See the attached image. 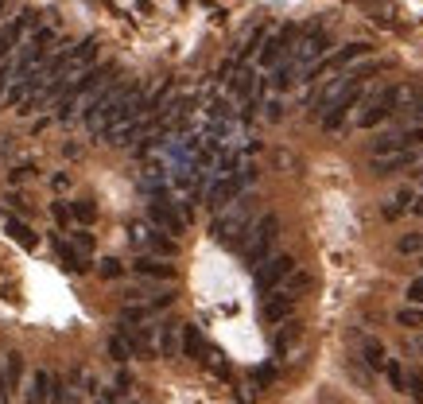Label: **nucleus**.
I'll list each match as a JSON object with an SVG mask.
<instances>
[{
    "mask_svg": "<svg viewBox=\"0 0 423 404\" xmlns=\"http://www.w3.org/2000/svg\"><path fill=\"white\" fill-rule=\"evenodd\" d=\"M400 252H423V237H419V234L400 237Z\"/></svg>",
    "mask_w": 423,
    "mask_h": 404,
    "instance_id": "obj_26",
    "label": "nucleus"
},
{
    "mask_svg": "<svg viewBox=\"0 0 423 404\" xmlns=\"http://www.w3.org/2000/svg\"><path fill=\"white\" fill-rule=\"evenodd\" d=\"M98 272H101L105 280H116L125 269H121V261H113V257H109V261H101V264H98Z\"/></svg>",
    "mask_w": 423,
    "mask_h": 404,
    "instance_id": "obj_25",
    "label": "nucleus"
},
{
    "mask_svg": "<svg viewBox=\"0 0 423 404\" xmlns=\"http://www.w3.org/2000/svg\"><path fill=\"white\" fill-rule=\"evenodd\" d=\"M408 303H415V307H423V276L408 284Z\"/></svg>",
    "mask_w": 423,
    "mask_h": 404,
    "instance_id": "obj_28",
    "label": "nucleus"
},
{
    "mask_svg": "<svg viewBox=\"0 0 423 404\" xmlns=\"http://www.w3.org/2000/svg\"><path fill=\"white\" fill-rule=\"evenodd\" d=\"M396 319H400V327H423V307H415V303H412V307H404Z\"/></svg>",
    "mask_w": 423,
    "mask_h": 404,
    "instance_id": "obj_21",
    "label": "nucleus"
},
{
    "mask_svg": "<svg viewBox=\"0 0 423 404\" xmlns=\"http://www.w3.org/2000/svg\"><path fill=\"white\" fill-rule=\"evenodd\" d=\"M365 362L373 365V370H384V354H381V346H377V342L365 346Z\"/></svg>",
    "mask_w": 423,
    "mask_h": 404,
    "instance_id": "obj_24",
    "label": "nucleus"
},
{
    "mask_svg": "<svg viewBox=\"0 0 423 404\" xmlns=\"http://www.w3.org/2000/svg\"><path fill=\"white\" fill-rule=\"evenodd\" d=\"M0 404H8V389H4V377H0Z\"/></svg>",
    "mask_w": 423,
    "mask_h": 404,
    "instance_id": "obj_32",
    "label": "nucleus"
},
{
    "mask_svg": "<svg viewBox=\"0 0 423 404\" xmlns=\"http://www.w3.org/2000/svg\"><path fill=\"white\" fill-rule=\"evenodd\" d=\"M415 160H419V156H415L412 148L384 152V156H373V171H377V175H396V171H412Z\"/></svg>",
    "mask_w": 423,
    "mask_h": 404,
    "instance_id": "obj_11",
    "label": "nucleus"
},
{
    "mask_svg": "<svg viewBox=\"0 0 423 404\" xmlns=\"http://www.w3.org/2000/svg\"><path fill=\"white\" fill-rule=\"evenodd\" d=\"M58 261L67 264L70 272H86V269H90V264H86V257H82V249H78V245H67V241L58 245Z\"/></svg>",
    "mask_w": 423,
    "mask_h": 404,
    "instance_id": "obj_15",
    "label": "nucleus"
},
{
    "mask_svg": "<svg viewBox=\"0 0 423 404\" xmlns=\"http://www.w3.org/2000/svg\"><path fill=\"white\" fill-rule=\"evenodd\" d=\"M291 307H295V292H288V288H276V292L264 295V303H260V315H264V323H280L291 315Z\"/></svg>",
    "mask_w": 423,
    "mask_h": 404,
    "instance_id": "obj_10",
    "label": "nucleus"
},
{
    "mask_svg": "<svg viewBox=\"0 0 423 404\" xmlns=\"http://www.w3.org/2000/svg\"><path fill=\"white\" fill-rule=\"evenodd\" d=\"M299 39H303V32H299L295 24H288V27H280L276 35H268L264 47L257 50V67H264V70L280 67V62L288 59L291 50H295V43H299Z\"/></svg>",
    "mask_w": 423,
    "mask_h": 404,
    "instance_id": "obj_5",
    "label": "nucleus"
},
{
    "mask_svg": "<svg viewBox=\"0 0 423 404\" xmlns=\"http://www.w3.org/2000/svg\"><path fill=\"white\" fill-rule=\"evenodd\" d=\"M20 377H24V358H20V354H8V373H4V389H8V396L20 389Z\"/></svg>",
    "mask_w": 423,
    "mask_h": 404,
    "instance_id": "obj_19",
    "label": "nucleus"
},
{
    "mask_svg": "<svg viewBox=\"0 0 423 404\" xmlns=\"http://www.w3.org/2000/svg\"><path fill=\"white\" fill-rule=\"evenodd\" d=\"M51 210H55V218H58V222H70V214H67V206H62V202H55Z\"/></svg>",
    "mask_w": 423,
    "mask_h": 404,
    "instance_id": "obj_31",
    "label": "nucleus"
},
{
    "mask_svg": "<svg viewBox=\"0 0 423 404\" xmlns=\"http://www.w3.org/2000/svg\"><path fill=\"white\" fill-rule=\"evenodd\" d=\"M183 354L187 358H202L206 354V338H202L199 327H183Z\"/></svg>",
    "mask_w": 423,
    "mask_h": 404,
    "instance_id": "obj_17",
    "label": "nucleus"
},
{
    "mask_svg": "<svg viewBox=\"0 0 423 404\" xmlns=\"http://www.w3.org/2000/svg\"><path fill=\"white\" fill-rule=\"evenodd\" d=\"M4 234H12L20 245H24V249H35V234H32V229H27L20 218H12V214H4Z\"/></svg>",
    "mask_w": 423,
    "mask_h": 404,
    "instance_id": "obj_16",
    "label": "nucleus"
},
{
    "mask_svg": "<svg viewBox=\"0 0 423 404\" xmlns=\"http://www.w3.org/2000/svg\"><path fill=\"white\" fill-rule=\"evenodd\" d=\"M70 214H74L82 226H90V222L98 218V206H93V202H74V210H70Z\"/></svg>",
    "mask_w": 423,
    "mask_h": 404,
    "instance_id": "obj_22",
    "label": "nucleus"
},
{
    "mask_svg": "<svg viewBox=\"0 0 423 404\" xmlns=\"http://www.w3.org/2000/svg\"><path fill=\"white\" fill-rule=\"evenodd\" d=\"M128 237H133L136 249H148V252H156V257H175V252H179L175 237H163V229H159V226L152 229V226H144V222H133Z\"/></svg>",
    "mask_w": 423,
    "mask_h": 404,
    "instance_id": "obj_9",
    "label": "nucleus"
},
{
    "mask_svg": "<svg viewBox=\"0 0 423 404\" xmlns=\"http://www.w3.org/2000/svg\"><path fill=\"white\" fill-rule=\"evenodd\" d=\"M291 272H295V261H291V257H268L264 264L253 269V284H257L260 295H268V292H276Z\"/></svg>",
    "mask_w": 423,
    "mask_h": 404,
    "instance_id": "obj_7",
    "label": "nucleus"
},
{
    "mask_svg": "<svg viewBox=\"0 0 423 404\" xmlns=\"http://www.w3.org/2000/svg\"><path fill=\"white\" fill-rule=\"evenodd\" d=\"M384 373H389L392 389H408V385H404V373H400V365H396V362H384Z\"/></svg>",
    "mask_w": 423,
    "mask_h": 404,
    "instance_id": "obj_27",
    "label": "nucleus"
},
{
    "mask_svg": "<svg viewBox=\"0 0 423 404\" xmlns=\"http://www.w3.org/2000/svg\"><path fill=\"white\" fill-rule=\"evenodd\" d=\"M74 245H78V249H90V245H93V237L86 234V229H74Z\"/></svg>",
    "mask_w": 423,
    "mask_h": 404,
    "instance_id": "obj_30",
    "label": "nucleus"
},
{
    "mask_svg": "<svg viewBox=\"0 0 423 404\" xmlns=\"http://www.w3.org/2000/svg\"><path fill=\"white\" fill-rule=\"evenodd\" d=\"M408 97H415L412 86H381V90H373L365 101H361V113H357V128H377L381 121L396 117L400 105H404Z\"/></svg>",
    "mask_w": 423,
    "mask_h": 404,
    "instance_id": "obj_3",
    "label": "nucleus"
},
{
    "mask_svg": "<svg viewBox=\"0 0 423 404\" xmlns=\"http://www.w3.org/2000/svg\"><path fill=\"white\" fill-rule=\"evenodd\" d=\"M148 222H152V226H159L163 234H171V237L187 229V214L179 210L167 194H156V198L148 202Z\"/></svg>",
    "mask_w": 423,
    "mask_h": 404,
    "instance_id": "obj_8",
    "label": "nucleus"
},
{
    "mask_svg": "<svg viewBox=\"0 0 423 404\" xmlns=\"http://www.w3.org/2000/svg\"><path fill=\"white\" fill-rule=\"evenodd\" d=\"M51 373H35V381H32V393H27V404H47V396H51Z\"/></svg>",
    "mask_w": 423,
    "mask_h": 404,
    "instance_id": "obj_18",
    "label": "nucleus"
},
{
    "mask_svg": "<svg viewBox=\"0 0 423 404\" xmlns=\"http://www.w3.org/2000/svg\"><path fill=\"white\" fill-rule=\"evenodd\" d=\"M140 113H144V93H140V86H121V90H116L98 113H90L86 121H90L93 133H105V136H109L113 128L136 121Z\"/></svg>",
    "mask_w": 423,
    "mask_h": 404,
    "instance_id": "obj_1",
    "label": "nucleus"
},
{
    "mask_svg": "<svg viewBox=\"0 0 423 404\" xmlns=\"http://www.w3.org/2000/svg\"><path fill=\"white\" fill-rule=\"evenodd\" d=\"M272 377H276V373H272V365H264V370H257V373H253V381H257L260 389H264V385H272Z\"/></svg>",
    "mask_w": 423,
    "mask_h": 404,
    "instance_id": "obj_29",
    "label": "nucleus"
},
{
    "mask_svg": "<svg viewBox=\"0 0 423 404\" xmlns=\"http://www.w3.org/2000/svg\"><path fill=\"white\" fill-rule=\"evenodd\" d=\"M109 354H113L116 362H128V358H136V354H133V346H128V338H125V335L109 338Z\"/></svg>",
    "mask_w": 423,
    "mask_h": 404,
    "instance_id": "obj_20",
    "label": "nucleus"
},
{
    "mask_svg": "<svg viewBox=\"0 0 423 404\" xmlns=\"http://www.w3.org/2000/svg\"><path fill=\"white\" fill-rule=\"evenodd\" d=\"M365 55H369V43H349V47H342V50H334V55H326V59H318L315 67L307 70V78H311V82H323L326 74H342L354 59H365Z\"/></svg>",
    "mask_w": 423,
    "mask_h": 404,
    "instance_id": "obj_6",
    "label": "nucleus"
},
{
    "mask_svg": "<svg viewBox=\"0 0 423 404\" xmlns=\"http://www.w3.org/2000/svg\"><path fill=\"white\" fill-rule=\"evenodd\" d=\"M408 393H412L415 400L423 404V373H419V370H412V373H408Z\"/></svg>",
    "mask_w": 423,
    "mask_h": 404,
    "instance_id": "obj_23",
    "label": "nucleus"
},
{
    "mask_svg": "<svg viewBox=\"0 0 423 404\" xmlns=\"http://www.w3.org/2000/svg\"><path fill=\"white\" fill-rule=\"evenodd\" d=\"M179 350H183L179 323H163V327H159V354H163V358H179Z\"/></svg>",
    "mask_w": 423,
    "mask_h": 404,
    "instance_id": "obj_14",
    "label": "nucleus"
},
{
    "mask_svg": "<svg viewBox=\"0 0 423 404\" xmlns=\"http://www.w3.org/2000/svg\"><path fill=\"white\" fill-rule=\"evenodd\" d=\"M257 226V198H249V194H241V198H233L229 206H222V214L214 218V241L222 245H237L249 237V229Z\"/></svg>",
    "mask_w": 423,
    "mask_h": 404,
    "instance_id": "obj_2",
    "label": "nucleus"
},
{
    "mask_svg": "<svg viewBox=\"0 0 423 404\" xmlns=\"http://www.w3.org/2000/svg\"><path fill=\"white\" fill-rule=\"evenodd\" d=\"M276 237H280V222H276V214L257 218V226L249 229V237L241 241V257H245V264H249V269H257V264L268 261V252H272Z\"/></svg>",
    "mask_w": 423,
    "mask_h": 404,
    "instance_id": "obj_4",
    "label": "nucleus"
},
{
    "mask_svg": "<svg viewBox=\"0 0 423 404\" xmlns=\"http://www.w3.org/2000/svg\"><path fill=\"white\" fill-rule=\"evenodd\" d=\"M133 269L140 272V276H148V280H171L175 276V269L167 261H159V257H148V252H140L133 261Z\"/></svg>",
    "mask_w": 423,
    "mask_h": 404,
    "instance_id": "obj_13",
    "label": "nucleus"
},
{
    "mask_svg": "<svg viewBox=\"0 0 423 404\" xmlns=\"http://www.w3.org/2000/svg\"><path fill=\"white\" fill-rule=\"evenodd\" d=\"M27 24H32V12H24L20 20H12V24L0 27V62H4V59L12 55V50L20 47V35H24V27H27Z\"/></svg>",
    "mask_w": 423,
    "mask_h": 404,
    "instance_id": "obj_12",
    "label": "nucleus"
}]
</instances>
